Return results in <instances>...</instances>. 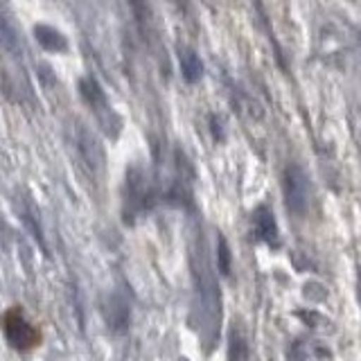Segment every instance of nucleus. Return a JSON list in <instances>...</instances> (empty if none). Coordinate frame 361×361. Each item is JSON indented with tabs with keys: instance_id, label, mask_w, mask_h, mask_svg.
Segmentation results:
<instances>
[{
	"instance_id": "obj_4",
	"label": "nucleus",
	"mask_w": 361,
	"mask_h": 361,
	"mask_svg": "<svg viewBox=\"0 0 361 361\" xmlns=\"http://www.w3.org/2000/svg\"><path fill=\"white\" fill-rule=\"evenodd\" d=\"M5 334L7 341L16 350H27L37 343V332H34V327L25 321V316L20 312H9L5 316Z\"/></svg>"
},
{
	"instance_id": "obj_7",
	"label": "nucleus",
	"mask_w": 361,
	"mask_h": 361,
	"mask_svg": "<svg viewBox=\"0 0 361 361\" xmlns=\"http://www.w3.org/2000/svg\"><path fill=\"white\" fill-rule=\"evenodd\" d=\"M253 224H255V233L262 237L264 242L269 244H276L278 240V231H276V219L274 214H271L267 208H257L255 217H253Z\"/></svg>"
},
{
	"instance_id": "obj_12",
	"label": "nucleus",
	"mask_w": 361,
	"mask_h": 361,
	"mask_svg": "<svg viewBox=\"0 0 361 361\" xmlns=\"http://www.w3.org/2000/svg\"><path fill=\"white\" fill-rule=\"evenodd\" d=\"M219 271L221 274H228L231 271V251L228 244L224 242V237H219Z\"/></svg>"
},
{
	"instance_id": "obj_10",
	"label": "nucleus",
	"mask_w": 361,
	"mask_h": 361,
	"mask_svg": "<svg viewBox=\"0 0 361 361\" xmlns=\"http://www.w3.org/2000/svg\"><path fill=\"white\" fill-rule=\"evenodd\" d=\"M228 361H246V345L240 334H233L231 338V350H228Z\"/></svg>"
},
{
	"instance_id": "obj_3",
	"label": "nucleus",
	"mask_w": 361,
	"mask_h": 361,
	"mask_svg": "<svg viewBox=\"0 0 361 361\" xmlns=\"http://www.w3.org/2000/svg\"><path fill=\"white\" fill-rule=\"evenodd\" d=\"M285 199L293 214H302L307 208V178L296 165L285 172Z\"/></svg>"
},
{
	"instance_id": "obj_5",
	"label": "nucleus",
	"mask_w": 361,
	"mask_h": 361,
	"mask_svg": "<svg viewBox=\"0 0 361 361\" xmlns=\"http://www.w3.org/2000/svg\"><path fill=\"white\" fill-rule=\"evenodd\" d=\"M77 147H79V154L84 158V163L90 167V172H102V169H104V163H106L104 147H102L99 138L88 127H79Z\"/></svg>"
},
{
	"instance_id": "obj_9",
	"label": "nucleus",
	"mask_w": 361,
	"mask_h": 361,
	"mask_svg": "<svg viewBox=\"0 0 361 361\" xmlns=\"http://www.w3.org/2000/svg\"><path fill=\"white\" fill-rule=\"evenodd\" d=\"M127 305L122 302L120 296H113L106 305V321L113 325V330H124L127 327Z\"/></svg>"
},
{
	"instance_id": "obj_8",
	"label": "nucleus",
	"mask_w": 361,
	"mask_h": 361,
	"mask_svg": "<svg viewBox=\"0 0 361 361\" xmlns=\"http://www.w3.org/2000/svg\"><path fill=\"white\" fill-rule=\"evenodd\" d=\"M180 73H183L185 82H199L201 75H203V63L201 59L190 50H183L180 52Z\"/></svg>"
},
{
	"instance_id": "obj_2",
	"label": "nucleus",
	"mask_w": 361,
	"mask_h": 361,
	"mask_svg": "<svg viewBox=\"0 0 361 361\" xmlns=\"http://www.w3.org/2000/svg\"><path fill=\"white\" fill-rule=\"evenodd\" d=\"M149 201V185H147L145 172L140 167H131L127 172V180H124V217L129 221L147 208Z\"/></svg>"
},
{
	"instance_id": "obj_6",
	"label": "nucleus",
	"mask_w": 361,
	"mask_h": 361,
	"mask_svg": "<svg viewBox=\"0 0 361 361\" xmlns=\"http://www.w3.org/2000/svg\"><path fill=\"white\" fill-rule=\"evenodd\" d=\"M34 39H37L41 48L48 50V52H63L68 48L63 34L59 30L50 27V25H37V27H34Z\"/></svg>"
},
{
	"instance_id": "obj_11",
	"label": "nucleus",
	"mask_w": 361,
	"mask_h": 361,
	"mask_svg": "<svg viewBox=\"0 0 361 361\" xmlns=\"http://www.w3.org/2000/svg\"><path fill=\"white\" fill-rule=\"evenodd\" d=\"M0 43H3L9 52H16V34L11 32V27L5 20H0Z\"/></svg>"
},
{
	"instance_id": "obj_1",
	"label": "nucleus",
	"mask_w": 361,
	"mask_h": 361,
	"mask_svg": "<svg viewBox=\"0 0 361 361\" xmlns=\"http://www.w3.org/2000/svg\"><path fill=\"white\" fill-rule=\"evenodd\" d=\"M195 278H197V293H199V305L203 310V316L214 323H219V289L214 276L210 274V269L206 267V259L199 257V262L195 264Z\"/></svg>"
}]
</instances>
